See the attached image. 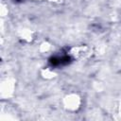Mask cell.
<instances>
[{
	"label": "cell",
	"instance_id": "3957f363",
	"mask_svg": "<svg viewBox=\"0 0 121 121\" xmlns=\"http://www.w3.org/2000/svg\"><path fill=\"white\" fill-rule=\"evenodd\" d=\"M52 1H58V0H52Z\"/></svg>",
	"mask_w": 121,
	"mask_h": 121
},
{
	"label": "cell",
	"instance_id": "6da1fadb",
	"mask_svg": "<svg viewBox=\"0 0 121 121\" xmlns=\"http://www.w3.org/2000/svg\"><path fill=\"white\" fill-rule=\"evenodd\" d=\"M80 99L77 95H69L64 98L65 108L71 111H75L79 107Z\"/></svg>",
	"mask_w": 121,
	"mask_h": 121
},
{
	"label": "cell",
	"instance_id": "7a4b0ae2",
	"mask_svg": "<svg viewBox=\"0 0 121 121\" xmlns=\"http://www.w3.org/2000/svg\"><path fill=\"white\" fill-rule=\"evenodd\" d=\"M72 54L78 58V59H82L88 56L89 54V48L85 47V46H78V47H75L72 49Z\"/></svg>",
	"mask_w": 121,
	"mask_h": 121
}]
</instances>
